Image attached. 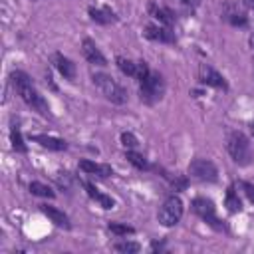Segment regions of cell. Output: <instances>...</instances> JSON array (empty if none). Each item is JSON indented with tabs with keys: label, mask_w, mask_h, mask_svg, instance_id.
I'll return each instance as SVG.
<instances>
[{
	"label": "cell",
	"mask_w": 254,
	"mask_h": 254,
	"mask_svg": "<svg viewBox=\"0 0 254 254\" xmlns=\"http://www.w3.org/2000/svg\"><path fill=\"white\" fill-rule=\"evenodd\" d=\"M240 187H242L244 194L248 196V200H250V202H254V185H252V183H248V181H242V183H240Z\"/></svg>",
	"instance_id": "obj_28"
},
{
	"label": "cell",
	"mask_w": 254,
	"mask_h": 254,
	"mask_svg": "<svg viewBox=\"0 0 254 254\" xmlns=\"http://www.w3.org/2000/svg\"><path fill=\"white\" fill-rule=\"evenodd\" d=\"M81 185H83V189L87 190V194H89L95 202H99V206H101V208H107V210H109V208H113V204H115V202H113V198H111V196H107V194L99 192V190H97L91 183H87V181H81Z\"/></svg>",
	"instance_id": "obj_17"
},
{
	"label": "cell",
	"mask_w": 254,
	"mask_h": 254,
	"mask_svg": "<svg viewBox=\"0 0 254 254\" xmlns=\"http://www.w3.org/2000/svg\"><path fill=\"white\" fill-rule=\"evenodd\" d=\"M244 2V6H248L250 10H254V0H242Z\"/></svg>",
	"instance_id": "obj_30"
},
{
	"label": "cell",
	"mask_w": 254,
	"mask_h": 254,
	"mask_svg": "<svg viewBox=\"0 0 254 254\" xmlns=\"http://www.w3.org/2000/svg\"><path fill=\"white\" fill-rule=\"evenodd\" d=\"M40 210L56 224V226H62V228H69V218H67V214L65 212H62L60 208H56V206H48V204H42L40 206Z\"/></svg>",
	"instance_id": "obj_14"
},
{
	"label": "cell",
	"mask_w": 254,
	"mask_h": 254,
	"mask_svg": "<svg viewBox=\"0 0 254 254\" xmlns=\"http://www.w3.org/2000/svg\"><path fill=\"white\" fill-rule=\"evenodd\" d=\"M181 216H183V200L179 196H175V194L169 196L161 204V208L157 212V218H159V222L163 226H175L181 220Z\"/></svg>",
	"instance_id": "obj_5"
},
{
	"label": "cell",
	"mask_w": 254,
	"mask_h": 254,
	"mask_svg": "<svg viewBox=\"0 0 254 254\" xmlns=\"http://www.w3.org/2000/svg\"><path fill=\"white\" fill-rule=\"evenodd\" d=\"M226 149H228V153H230V157H232V161L236 165H250L252 149H250L248 139L240 131H232L226 137Z\"/></svg>",
	"instance_id": "obj_4"
},
{
	"label": "cell",
	"mask_w": 254,
	"mask_h": 254,
	"mask_svg": "<svg viewBox=\"0 0 254 254\" xmlns=\"http://www.w3.org/2000/svg\"><path fill=\"white\" fill-rule=\"evenodd\" d=\"M121 143H123L125 147H129V149L137 147V139H135L133 133H121Z\"/></svg>",
	"instance_id": "obj_27"
},
{
	"label": "cell",
	"mask_w": 254,
	"mask_h": 254,
	"mask_svg": "<svg viewBox=\"0 0 254 254\" xmlns=\"http://www.w3.org/2000/svg\"><path fill=\"white\" fill-rule=\"evenodd\" d=\"M56 183H58L62 189L69 190V189H71V175L65 173V171H64V173H58V175H56Z\"/></svg>",
	"instance_id": "obj_26"
},
{
	"label": "cell",
	"mask_w": 254,
	"mask_h": 254,
	"mask_svg": "<svg viewBox=\"0 0 254 254\" xmlns=\"http://www.w3.org/2000/svg\"><path fill=\"white\" fill-rule=\"evenodd\" d=\"M91 79H93V85L101 91V95H105V99H109L111 103L121 105V103L127 101V91H125V87L119 85L111 75H107V73H93Z\"/></svg>",
	"instance_id": "obj_2"
},
{
	"label": "cell",
	"mask_w": 254,
	"mask_h": 254,
	"mask_svg": "<svg viewBox=\"0 0 254 254\" xmlns=\"http://www.w3.org/2000/svg\"><path fill=\"white\" fill-rule=\"evenodd\" d=\"M250 44H252V48H254V34H252V38H250Z\"/></svg>",
	"instance_id": "obj_32"
},
{
	"label": "cell",
	"mask_w": 254,
	"mask_h": 254,
	"mask_svg": "<svg viewBox=\"0 0 254 254\" xmlns=\"http://www.w3.org/2000/svg\"><path fill=\"white\" fill-rule=\"evenodd\" d=\"M198 79H200V83H204V85H210V87H216V89H228L226 79H224L216 69H212L210 65H200V69H198Z\"/></svg>",
	"instance_id": "obj_9"
},
{
	"label": "cell",
	"mask_w": 254,
	"mask_h": 254,
	"mask_svg": "<svg viewBox=\"0 0 254 254\" xmlns=\"http://www.w3.org/2000/svg\"><path fill=\"white\" fill-rule=\"evenodd\" d=\"M79 169H81L83 173H87V175H97V177H101V179H105V177H111V175H113V169H111L109 165L93 163V161H89V159L79 161Z\"/></svg>",
	"instance_id": "obj_13"
},
{
	"label": "cell",
	"mask_w": 254,
	"mask_h": 254,
	"mask_svg": "<svg viewBox=\"0 0 254 254\" xmlns=\"http://www.w3.org/2000/svg\"><path fill=\"white\" fill-rule=\"evenodd\" d=\"M87 12H89V18L93 22H97V24H111V22L117 20V14L109 6H103V8H93L91 6Z\"/></svg>",
	"instance_id": "obj_16"
},
{
	"label": "cell",
	"mask_w": 254,
	"mask_h": 254,
	"mask_svg": "<svg viewBox=\"0 0 254 254\" xmlns=\"http://www.w3.org/2000/svg\"><path fill=\"white\" fill-rule=\"evenodd\" d=\"M10 79H12V85H14V89L18 91V95L24 99V103L26 105H30L34 111H38L40 115H50V105H48V101L38 93V89L34 87V83H32V79H30V75L28 73H24V71H12V75H10Z\"/></svg>",
	"instance_id": "obj_1"
},
{
	"label": "cell",
	"mask_w": 254,
	"mask_h": 254,
	"mask_svg": "<svg viewBox=\"0 0 254 254\" xmlns=\"http://www.w3.org/2000/svg\"><path fill=\"white\" fill-rule=\"evenodd\" d=\"M222 18L230 24V26H236V28H244L248 24V16L232 2H224L222 4Z\"/></svg>",
	"instance_id": "obj_8"
},
{
	"label": "cell",
	"mask_w": 254,
	"mask_h": 254,
	"mask_svg": "<svg viewBox=\"0 0 254 254\" xmlns=\"http://www.w3.org/2000/svg\"><path fill=\"white\" fill-rule=\"evenodd\" d=\"M192 210L206 222L210 224L212 228L216 230H224V224L220 222V218L216 216V208H214V202L210 198H204V196H198L192 200Z\"/></svg>",
	"instance_id": "obj_6"
},
{
	"label": "cell",
	"mask_w": 254,
	"mask_h": 254,
	"mask_svg": "<svg viewBox=\"0 0 254 254\" xmlns=\"http://www.w3.org/2000/svg\"><path fill=\"white\" fill-rule=\"evenodd\" d=\"M125 157H127V161L133 165V167H137L139 171H145V169H149V163H147V159L143 157V155H139V153H135V151H127L125 153Z\"/></svg>",
	"instance_id": "obj_22"
},
{
	"label": "cell",
	"mask_w": 254,
	"mask_h": 254,
	"mask_svg": "<svg viewBox=\"0 0 254 254\" xmlns=\"http://www.w3.org/2000/svg\"><path fill=\"white\" fill-rule=\"evenodd\" d=\"M30 192H32V194H36V196H44V198H54V196H56V192H54L48 185L38 183V181L30 183Z\"/></svg>",
	"instance_id": "obj_21"
},
{
	"label": "cell",
	"mask_w": 254,
	"mask_h": 254,
	"mask_svg": "<svg viewBox=\"0 0 254 254\" xmlns=\"http://www.w3.org/2000/svg\"><path fill=\"white\" fill-rule=\"evenodd\" d=\"M81 54H83V58L89 62V64H93V65H107V60H105V56L99 52V48L95 46V42H91L89 38H85L83 42H81Z\"/></svg>",
	"instance_id": "obj_11"
},
{
	"label": "cell",
	"mask_w": 254,
	"mask_h": 254,
	"mask_svg": "<svg viewBox=\"0 0 254 254\" xmlns=\"http://www.w3.org/2000/svg\"><path fill=\"white\" fill-rule=\"evenodd\" d=\"M189 175H190L192 179H196V181L212 183V181H216L218 171H216L214 163L208 161V159H192V161L189 163Z\"/></svg>",
	"instance_id": "obj_7"
},
{
	"label": "cell",
	"mask_w": 254,
	"mask_h": 254,
	"mask_svg": "<svg viewBox=\"0 0 254 254\" xmlns=\"http://www.w3.org/2000/svg\"><path fill=\"white\" fill-rule=\"evenodd\" d=\"M32 141L40 143L42 147H46L50 151H65L67 149V143L64 139H56V137H50V135H34Z\"/></svg>",
	"instance_id": "obj_18"
},
{
	"label": "cell",
	"mask_w": 254,
	"mask_h": 254,
	"mask_svg": "<svg viewBox=\"0 0 254 254\" xmlns=\"http://www.w3.org/2000/svg\"><path fill=\"white\" fill-rule=\"evenodd\" d=\"M250 133H252V137H254V123L250 125Z\"/></svg>",
	"instance_id": "obj_31"
},
{
	"label": "cell",
	"mask_w": 254,
	"mask_h": 254,
	"mask_svg": "<svg viewBox=\"0 0 254 254\" xmlns=\"http://www.w3.org/2000/svg\"><path fill=\"white\" fill-rule=\"evenodd\" d=\"M113 234H117V236H127V234H133L135 232V228L133 226H127V224H119V222H109V226H107Z\"/></svg>",
	"instance_id": "obj_23"
},
{
	"label": "cell",
	"mask_w": 254,
	"mask_h": 254,
	"mask_svg": "<svg viewBox=\"0 0 254 254\" xmlns=\"http://www.w3.org/2000/svg\"><path fill=\"white\" fill-rule=\"evenodd\" d=\"M185 6H196L198 4V0H181Z\"/></svg>",
	"instance_id": "obj_29"
},
{
	"label": "cell",
	"mask_w": 254,
	"mask_h": 254,
	"mask_svg": "<svg viewBox=\"0 0 254 254\" xmlns=\"http://www.w3.org/2000/svg\"><path fill=\"white\" fill-rule=\"evenodd\" d=\"M145 38L153 42H163V44H175V32L169 30V26H157V24H147L145 26Z\"/></svg>",
	"instance_id": "obj_10"
},
{
	"label": "cell",
	"mask_w": 254,
	"mask_h": 254,
	"mask_svg": "<svg viewBox=\"0 0 254 254\" xmlns=\"http://www.w3.org/2000/svg\"><path fill=\"white\" fill-rule=\"evenodd\" d=\"M113 248H115L117 252H139V250H141V246H139L137 242H127V240H125V242H117Z\"/></svg>",
	"instance_id": "obj_25"
},
{
	"label": "cell",
	"mask_w": 254,
	"mask_h": 254,
	"mask_svg": "<svg viewBox=\"0 0 254 254\" xmlns=\"http://www.w3.org/2000/svg\"><path fill=\"white\" fill-rule=\"evenodd\" d=\"M149 12H151V16H155L159 22H163L165 26H171V24H175V12L171 10V8H167V6H159V4H155V2H151L149 4Z\"/></svg>",
	"instance_id": "obj_15"
},
{
	"label": "cell",
	"mask_w": 254,
	"mask_h": 254,
	"mask_svg": "<svg viewBox=\"0 0 254 254\" xmlns=\"http://www.w3.org/2000/svg\"><path fill=\"white\" fill-rule=\"evenodd\" d=\"M52 64H54V67H56L65 79H73V77H75V65H73V62H71L69 58H65L64 54H54V56H52Z\"/></svg>",
	"instance_id": "obj_12"
},
{
	"label": "cell",
	"mask_w": 254,
	"mask_h": 254,
	"mask_svg": "<svg viewBox=\"0 0 254 254\" xmlns=\"http://www.w3.org/2000/svg\"><path fill=\"white\" fill-rule=\"evenodd\" d=\"M165 93V81H163V75L157 73V71H149L141 81H139V95H141V101L153 105L157 103Z\"/></svg>",
	"instance_id": "obj_3"
},
{
	"label": "cell",
	"mask_w": 254,
	"mask_h": 254,
	"mask_svg": "<svg viewBox=\"0 0 254 254\" xmlns=\"http://www.w3.org/2000/svg\"><path fill=\"white\" fill-rule=\"evenodd\" d=\"M224 204H226V208H228L230 212H240V210H242V202H240L238 192L234 190V187H228V190H226V198H224Z\"/></svg>",
	"instance_id": "obj_19"
},
{
	"label": "cell",
	"mask_w": 254,
	"mask_h": 254,
	"mask_svg": "<svg viewBox=\"0 0 254 254\" xmlns=\"http://www.w3.org/2000/svg\"><path fill=\"white\" fill-rule=\"evenodd\" d=\"M10 141H12V147H14L16 151H20V153L26 151V145H24V141H22V135H20V131H18L16 127H12V131H10Z\"/></svg>",
	"instance_id": "obj_24"
},
{
	"label": "cell",
	"mask_w": 254,
	"mask_h": 254,
	"mask_svg": "<svg viewBox=\"0 0 254 254\" xmlns=\"http://www.w3.org/2000/svg\"><path fill=\"white\" fill-rule=\"evenodd\" d=\"M115 64H117V67H119L125 75H129V77H135V75H137V62H131V60L119 56V58L115 60Z\"/></svg>",
	"instance_id": "obj_20"
}]
</instances>
